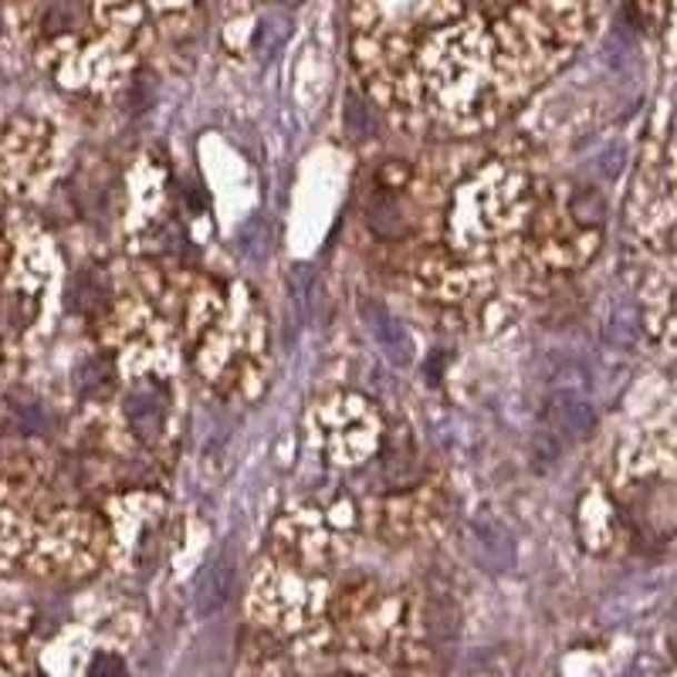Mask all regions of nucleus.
Wrapping results in <instances>:
<instances>
[{"label": "nucleus", "instance_id": "nucleus-2", "mask_svg": "<svg viewBox=\"0 0 677 677\" xmlns=\"http://www.w3.org/2000/svg\"><path fill=\"white\" fill-rule=\"evenodd\" d=\"M362 508L346 491L288 498L268 536V559L309 576H332L352 552Z\"/></svg>", "mask_w": 677, "mask_h": 677}, {"label": "nucleus", "instance_id": "nucleus-3", "mask_svg": "<svg viewBox=\"0 0 677 677\" xmlns=\"http://www.w3.org/2000/svg\"><path fill=\"white\" fill-rule=\"evenodd\" d=\"M309 434L316 455L332 468L356 471L380 458L387 444V420L372 400L359 394H329L309 410Z\"/></svg>", "mask_w": 677, "mask_h": 677}, {"label": "nucleus", "instance_id": "nucleus-1", "mask_svg": "<svg viewBox=\"0 0 677 677\" xmlns=\"http://www.w3.org/2000/svg\"><path fill=\"white\" fill-rule=\"evenodd\" d=\"M346 18L369 102L424 142L495 136L589 31L573 4H356Z\"/></svg>", "mask_w": 677, "mask_h": 677}]
</instances>
